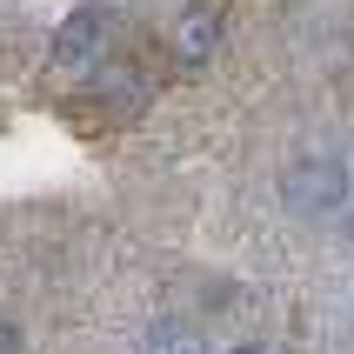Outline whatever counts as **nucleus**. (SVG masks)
<instances>
[{"instance_id":"obj_5","label":"nucleus","mask_w":354,"mask_h":354,"mask_svg":"<svg viewBox=\"0 0 354 354\" xmlns=\"http://www.w3.org/2000/svg\"><path fill=\"white\" fill-rule=\"evenodd\" d=\"M0 354H20V328L14 321H0Z\"/></svg>"},{"instance_id":"obj_1","label":"nucleus","mask_w":354,"mask_h":354,"mask_svg":"<svg viewBox=\"0 0 354 354\" xmlns=\"http://www.w3.org/2000/svg\"><path fill=\"white\" fill-rule=\"evenodd\" d=\"M281 194L295 201L301 214H328V207L348 201V167H341L335 154H301L295 167L281 174Z\"/></svg>"},{"instance_id":"obj_2","label":"nucleus","mask_w":354,"mask_h":354,"mask_svg":"<svg viewBox=\"0 0 354 354\" xmlns=\"http://www.w3.org/2000/svg\"><path fill=\"white\" fill-rule=\"evenodd\" d=\"M94 54H100V14H94V7H80V14L54 34V67L74 74V67H94Z\"/></svg>"},{"instance_id":"obj_4","label":"nucleus","mask_w":354,"mask_h":354,"mask_svg":"<svg viewBox=\"0 0 354 354\" xmlns=\"http://www.w3.org/2000/svg\"><path fill=\"white\" fill-rule=\"evenodd\" d=\"M147 354H201L194 328H180V321H154L147 328Z\"/></svg>"},{"instance_id":"obj_6","label":"nucleus","mask_w":354,"mask_h":354,"mask_svg":"<svg viewBox=\"0 0 354 354\" xmlns=\"http://www.w3.org/2000/svg\"><path fill=\"white\" fill-rule=\"evenodd\" d=\"M234 354H261V348H234Z\"/></svg>"},{"instance_id":"obj_3","label":"nucleus","mask_w":354,"mask_h":354,"mask_svg":"<svg viewBox=\"0 0 354 354\" xmlns=\"http://www.w3.org/2000/svg\"><path fill=\"white\" fill-rule=\"evenodd\" d=\"M214 34H221V20L207 14V7H187V14H180V27H174L180 60H187V67H201V60L214 54Z\"/></svg>"}]
</instances>
